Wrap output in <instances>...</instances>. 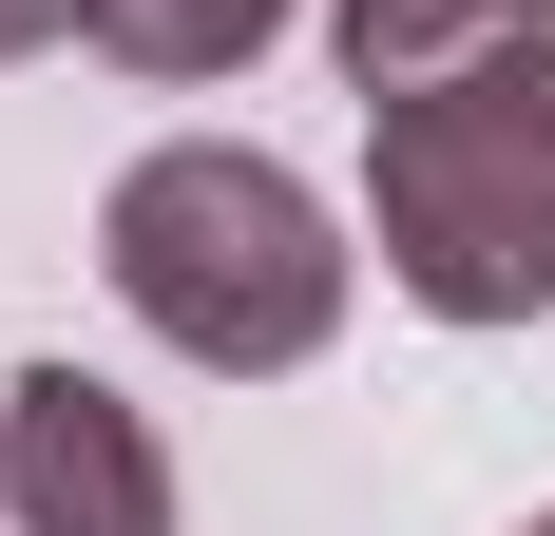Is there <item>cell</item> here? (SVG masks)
Here are the masks:
<instances>
[{"instance_id": "cell-1", "label": "cell", "mask_w": 555, "mask_h": 536, "mask_svg": "<svg viewBox=\"0 0 555 536\" xmlns=\"http://www.w3.org/2000/svg\"><path fill=\"white\" fill-rule=\"evenodd\" d=\"M96 268H115V307L154 326L172 365H211V383H287V365H326V326H345L326 192L287 154H230V135H172V154L115 173Z\"/></svg>"}, {"instance_id": "cell-2", "label": "cell", "mask_w": 555, "mask_h": 536, "mask_svg": "<svg viewBox=\"0 0 555 536\" xmlns=\"http://www.w3.org/2000/svg\"><path fill=\"white\" fill-rule=\"evenodd\" d=\"M364 230H384L402 307L537 326L555 307V39H499L422 97H364Z\"/></svg>"}, {"instance_id": "cell-3", "label": "cell", "mask_w": 555, "mask_h": 536, "mask_svg": "<svg viewBox=\"0 0 555 536\" xmlns=\"http://www.w3.org/2000/svg\"><path fill=\"white\" fill-rule=\"evenodd\" d=\"M0 518L20 536H172V441L96 365H20L0 383Z\"/></svg>"}, {"instance_id": "cell-4", "label": "cell", "mask_w": 555, "mask_h": 536, "mask_svg": "<svg viewBox=\"0 0 555 536\" xmlns=\"http://www.w3.org/2000/svg\"><path fill=\"white\" fill-rule=\"evenodd\" d=\"M326 39H345L364 97H422V77H460L499 39H555V0H326Z\"/></svg>"}, {"instance_id": "cell-5", "label": "cell", "mask_w": 555, "mask_h": 536, "mask_svg": "<svg viewBox=\"0 0 555 536\" xmlns=\"http://www.w3.org/2000/svg\"><path fill=\"white\" fill-rule=\"evenodd\" d=\"M77 39L115 77H230V58L287 39V0H77Z\"/></svg>"}, {"instance_id": "cell-6", "label": "cell", "mask_w": 555, "mask_h": 536, "mask_svg": "<svg viewBox=\"0 0 555 536\" xmlns=\"http://www.w3.org/2000/svg\"><path fill=\"white\" fill-rule=\"evenodd\" d=\"M57 20H77V0H0V58H39V39H57Z\"/></svg>"}, {"instance_id": "cell-7", "label": "cell", "mask_w": 555, "mask_h": 536, "mask_svg": "<svg viewBox=\"0 0 555 536\" xmlns=\"http://www.w3.org/2000/svg\"><path fill=\"white\" fill-rule=\"evenodd\" d=\"M517 536H555V518H517Z\"/></svg>"}]
</instances>
